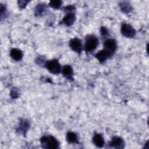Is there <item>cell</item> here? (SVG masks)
<instances>
[{
    "instance_id": "6da1fadb",
    "label": "cell",
    "mask_w": 149,
    "mask_h": 149,
    "mask_svg": "<svg viewBox=\"0 0 149 149\" xmlns=\"http://www.w3.org/2000/svg\"><path fill=\"white\" fill-rule=\"evenodd\" d=\"M40 142L44 148L57 149L59 148V143L58 140L51 135L42 136L40 139Z\"/></svg>"
},
{
    "instance_id": "7a4b0ae2",
    "label": "cell",
    "mask_w": 149,
    "mask_h": 149,
    "mask_svg": "<svg viewBox=\"0 0 149 149\" xmlns=\"http://www.w3.org/2000/svg\"><path fill=\"white\" fill-rule=\"evenodd\" d=\"M98 44V40L94 36H88L86 40L84 49L87 52H92L97 48Z\"/></svg>"
},
{
    "instance_id": "3957f363",
    "label": "cell",
    "mask_w": 149,
    "mask_h": 149,
    "mask_svg": "<svg viewBox=\"0 0 149 149\" xmlns=\"http://www.w3.org/2000/svg\"><path fill=\"white\" fill-rule=\"evenodd\" d=\"M45 68L48 69V70L52 74H58L61 72V66L58 60L52 59L46 62Z\"/></svg>"
},
{
    "instance_id": "277c9868",
    "label": "cell",
    "mask_w": 149,
    "mask_h": 149,
    "mask_svg": "<svg viewBox=\"0 0 149 149\" xmlns=\"http://www.w3.org/2000/svg\"><path fill=\"white\" fill-rule=\"evenodd\" d=\"M121 33L126 37L133 38L136 34V31L134 28L129 24H123L120 29Z\"/></svg>"
},
{
    "instance_id": "5b68a950",
    "label": "cell",
    "mask_w": 149,
    "mask_h": 149,
    "mask_svg": "<svg viewBox=\"0 0 149 149\" xmlns=\"http://www.w3.org/2000/svg\"><path fill=\"white\" fill-rule=\"evenodd\" d=\"M69 46L74 52L80 54L82 51V42L77 38H74L69 41Z\"/></svg>"
},
{
    "instance_id": "8992f818",
    "label": "cell",
    "mask_w": 149,
    "mask_h": 149,
    "mask_svg": "<svg viewBox=\"0 0 149 149\" xmlns=\"http://www.w3.org/2000/svg\"><path fill=\"white\" fill-rule=\"evenodd\" d=\"M113 54L109 51H107L105 49L100 51L95 54V58L98 60L101 63L105 62L108 58H110Z\"/></svg>"
},
{
    "instance_id": "52a82bcc",
    "label": "cell",
    "mask_w": 149,
    "mask_h": 149,
    "mask_svg": "<svg viewBox=\"0 0 149 149\" xmlns=\"http://www.w3.org/2000/svg\"><path fill=\"white\" fill-rule=\"evenodd\" d=\"M109 146L115 148H123L125 146L123 140L119 137H113L109 144Z\"/></svg>"
},
{
    "instance_id": "ba28073f",
    "label": "cell",
    "mask_w": 149,
    "mask_h": 149,
    "mask_svg": "<svg viewBox=\"0 0 149 149\" xmlns=\"http://www.w3.org/2000/svg\"><path fill=\"white\" fill-rule=\"evenodd\" d=\"M104 49L113 54L116 49V42L113 39H107L104 41Z\"/></svg>"
},
{
    "instance_id": "9c48e42d",
    "label": "cell",
    "mask_w": 149,
    "mask_h": 149,
    "mask_svg": "<svg viewBox=\"0 0 149 149\" xmlns=\"http://www.w3.org/2000/svg\"><path fill=\"white\" fill-rule=\"evenodd\" d=\"M76 20L75 15L73 12L68 13L63 18L62 23L65 24L67 26H72Z\"/></svg>"
},
{
    "instance_id": "30bf717a",
    "label": "cell",
    "mask_w": 149,
    "mask_h": 149,
    "mask_svg": "<svg viewBox=\"0 0 149 149\" xmlns=\"http://www.w3.org/2000/svg\"><path fill=\"white\" fill-rule=\"evenodd\" d=\"M30 127V123L29 121L26 119H22L20 122V124L17 129V131L23 134H26V132Z\"/></svg>"
},
{
    "instance_id": "8fae6325",
    "label": "cell",
    "mask_w": 149,
    "mask_h": 149,
    "mask_svg": "<svg viewBox=\"0 0 149 149\" xmlns=\"http://www.w3.org/2000/svg\"><path fill=\"white\" fill-rule=\"evenodd\" d=\"M62 74L64 77L68 80H73V71L72 68L70 65H65L62 69Z\"/></svg>"
},
{
    "instance_id": "7c38bea8",
    "label": "cell",
    "mask_w": 149,
    "mask_h": 149,
    "mask_svg": "<svg viewBox=\"0 0 149 149\" xmlns=\"http://www.w3.org/2000/svg\"><path fill=\"white\" fill-rule=\"evenodd\" d=\"M10 56L15 61H20L23 58L22 51L17 48H13L10 50Z\"/></svg>"
},
{
    "instance_id": "4fadbf2b",
    "label": "cell",
    "mask_w": 149,
    "mask_h": 149,
    "mask_svg": "<svg viewBox=\"0 0 149 149\" xmlns=\"http://www.w3.org/2000/svg\"><path fill=\"white\" fill-rule=\"evenodd\" d=\"M93 143L98 147H102L104 145V140L101 134H95L93 138Z\"/></svg>"
},
{
    "instance_id": "5bb4252c",
    "label": "cell",
    "mask_w": 149,
    "mask_h": 149,
    "mask_svg": "<svg viewBox=\"0 0 149 149\" xmlns=\"http://www.w3.org/2000/svg\"><path fill=\"white\" fill-rule=\"evenodd\" d=\"M66 140L69 143H78L77 136L74 132H68V133L66 134Z\"/></svg>"
},
{
    "instance_id": "9a60e30c",
    "label": "cell",
    "mask_w": 149,
    "mask_h": 149,
    "mask_svg": "<svg viewBox=\"0 0 149 149\" xmlns=\"http://www.w3.org/2000/svg\"><path fill=\"white\" fill-rule=\"evenodd\" d=\"M46 9V6L44 3H39L36 8L35 14L36 16H41L45 13Z\"/></svg>"
},
{
    "instance_id": "2e32d148",
    "label": "cell",
    "mask_w": 149,
    "mask_h": 149,
    "mask_svg": "<svg viewBox=\"0 0 149 149\" xmlns=\"http://www.w3.org/2000/svg\"><path fill=\"white\" fill-rule=\"evenodd\" d=\"M120 7L122 12L129 13L132 10V6L127 2H122L120 3Z\"/></svg>"
},
{
    "instance_id": "e0dca14e",
    "label": "cell",
    "mask_w": 149,
    "mask_h": 149,
    "mask_svg": "<svg viewBox=\"0 0 149 149\" xmlns=\"http://www.w3.org/2000/svg\"><path fill=\"white\" fill-rule=\"evenodd\" d=\"M62 4V2L60 0H53L51 1L49 3V5L54 9L59 8Z\"/></svg>"
},
{
    "instance_id": "ac0fdd59",
    "label": "cell",
    "mask_w": 149,
    "mask_h": 149,
    "mask_svg": "<svg viewBox=\"0 0 149 149\" xmlns=\"http://www.w3.org/2000/svg\"><path fill=\"white\" fill-rule=\"evenodd\" d=\"M10 96L13 98H16L19 96V90L16 88H13L10 91Z\"/></svg>"
},
{
    "instance_id": "d6986e66",
    "label": "cell",
    "mask_w": 149,
    "mask_h": 149,
    "mask_svg": "<svg viewBox=\"0 0 149 149\" xmlns=\"http://www.w3.org/2000/svg\"><path fill=\"white\" fill-rule=\"evenodd\" d=\"M28 3H29V1H19L17 2L18 6L20 9H24L26 6V5H27Z\"/></svg>"
},
{
    "instance_id": "ffe728a7",
    "label": "cell",
    "mask_w": 149,
    "mask_h": 149,
    "mask_svg": "<svg viewBox=\"0 0 149 149\" xmlns=\"http://www.w3.org/2000/svg\"><path fill=\"white\" fill-rule=\"evenodd\" d=\"M75 9V8L72 5H68L65 8V10L68 13L72 12Z\"/></svg>"
},
{
    "instance_id": "44dd1931",
    "label": "cell",
    "mask_w": 149,
    "mask_h": 149,
    "mask_svg": "<svg viewBox=\"0 0 149 149\" xmlns=\"http://www.w3.org/2000/svg\"><path fill=\"white\" fill-rule=\"evenodd\" d=\"M101 33L102 36H105V35H107L108 34V30L105 28V27H102L101 28Z\"/></svg>"
}]
</instances>
